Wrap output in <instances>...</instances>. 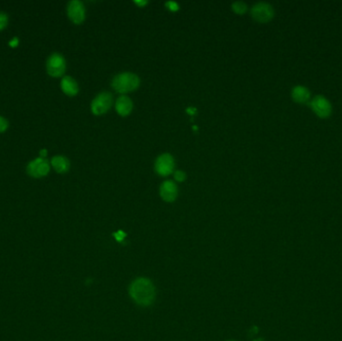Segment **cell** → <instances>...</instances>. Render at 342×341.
<instances>
[{
    "label": "cell",
    "instance_id": "3",
    "mask_svg": "<svg viewBox=\"0 0 342 341\" xmlns=\"http://www.w3.org/2000/svg\"><path fill=\"white\" fill-rule=\"evenodd\" d=\"M66 62L64 57L59 53H52L46 62L47 73L52 77H59L64 74Z\"/></svg>",
    "mask_w": 342,
    "mask_h": 341
},
{
    "label": "cell",
    "instance_id": "6",
    "mask_svg": "<svg viewBox=\"0 0 342 341\" xmlns=\"http://www.w3.org/2000/svg\"><path fill=\"white\" fill-rule=\"evenodd\" d=\"M28 175L35 178H41L46 176L50 171V165L48 161L42 157L35 158L30 161L26 167Z\"/></svg>",
    "mask_w": 342,
    "mask_h": 341
},
{
    "label": "cell",
    "instance_id": "12",
    "mask_svg": "<svg viewBox=\"0 0 342 341\" xmlns=\"http://www.w3.org/2000/svg\"><path fill=\"white\" fill-rule=\"evenodd\" d=\"M60 86H61L62 91L69 96H75L79 90L77 82L75 81V79H73L70 76H64L62 78Z\"/></svg>",
    "mask_w": 342,
    "mask_h": 341
},
{
    "label": "cell",
    "instance_id": "13",
    "mask_svg": "<svg viewBox=\"0 0 342 341\" xmlns=\"http://www.w3.org/2000/svg\"><path fill=\"white\" fill-rule=\"evenodd\" d=\"M51 165L54 168V170L58 173H65L69 170L70 162L65 156L62 155H56L52 157L51 159Z\"/></svg>",
    "mask_w": 342,
    "mask_h": 341
},
{
    "label": "cell",
    "instance_id": "23",
    "mask_svg": "<svg viewBox=\"0 0 342 341\" xmlns=\"http://www.w3.org/2000/svg\"><path fill=\"white\" fill-rule=\"evenodd\" d=\"M227 341H234V340H227Z\"/></svg>",
    "mask_w": 342,
    "mask_h": 341
},
{
    "label": "cell",
    "instance_id": "8",
    "mask_svg": "<svg viewBox=\"0 0 342 341\" xmlns=\"http://www.w3.org/2000/svg\"><path fill=\"white\" fill-rule=\"evenodd\" d=\"M174 159L168 153L161 154L155 161V170L161 176H167L174 169Z\"/></svg>",
    "mask_w": 342,
    "mask_h": 341
},
{
    "label": "cell",
    "instance_id": "15",
    "mask_svg": "<svg viewBox=\"0 0 342 341\" xmlns=\"http://www.w3.org/2000/svg\"><path fill=\"white\" fill-rule=\"evenodd\" d=\"M232 9L237 14H243L247 10V5L243 1H235L232 3Z\"/></svg>",
    "mask_w": 342,
    "mask_h": 341
},
{
    "label": "cell",
    "instance_id": "10",
    "mask_svg": "<svg viewBox=\"0 0 342 341\" xmlns=\"http://www.w3.org/2000/svg\"><path fill=\"white\" fill-rule=\"evenodd\" d=\"M178 195V189L176 184L171 181L166 180L160 186V196L166 202H173Z\"/></svg>",
    "mask_w": 342,
    "mask_h": 341
},
{
    "label": "cell",
    "instance_id": "18",
    "mask_svg": "<svg viewBox=\"0 0 342 341\" xmlns=\"http://www.w3.org/2000/svg\"><path fill=\"white\" fill-rule=\"evenodd\" d=\"M8 128V121L6 118L0 116V133L4 132Z\"/></svg>",
    "mask_w": 342,
    "mask_h": 341
},
{
    "label": "cell",
    "instance_id": "9",
    "mask_svg": "<svg viewBox=\"0 0 342 341\" xmlns=\"http://www.w3.org/2000/svg\"><path fill=\"white\" fill-rule=\"evenodd\" d=\"M310 106L313 109V111L322 118L328 117L331 113V104L323 96L318 95L315 96L311 103H310Z\"/></svg>",
    "mask_w": 342,
    "mask_h": 341
},
{
    "label": "cell",
    "instance_id": "20",
    "mask_svg": "<svg viewBox=\"0 0 342 341\" xmlns=\"http://www.w3.org/2000/svg\"><path fill=\"white\" fill-rule=\"evenodd\" d=\"M9 45H10L11 47L15 48V47L18 45V38H17V37L13 38V39H12V40L9 42Z\"/></svg>",
    "mask_w": 342,
    "mask_h": 341
},
{
    "label": "cell",
    "instance_id": "14",
    "mask_svg": "<svg viewBox=\"0 0 342 341\" xmlns=\"http://www.w3.org/2000/svg\"><path fill=\"white\" fill-rule=\"evenodd\" d=\"M292 98L298 103H306L310 98V92L304 86H296L292 90Z\"/></svg>",
    "mask_w": 342,
    "mask_h": 341
},
{
    "label": "cell",
    "instance_id": "16",
    "mask_svg": "<svg viewBox=\"0 0 342 341\" xmlns=\"http://www.w3.org/2000/svg\"><path fill=\"white\" fill-rule=\"evenodd\" d=\"M7 23H8L7 15L3 12H0V31L7 26Z\"/></svg>",
    "mask_w": 342,
    "mask_h": 341
},
{
    "label": "cell",
    "instance_id": "1",
    "mask_svg": "<svg viewBox=\"0 0 342 341\" xmlns=\"http://www.w3.org/2000/svg\"><path fill=\"white\" fill-rule=\"evenodd\" d=\"M129 295L138 305L149 306L154 302L156 296L155 286L150 279L138 277L129 286Z\"/></svg>",
    "mask_w": 342,
    "mask_h": 341
},
{
    "label": "cell",
    "instance_id": "22",
    "mask_svg": "<svg viewBox=\"0 0 342 341\" xmlns=\"http://www.w3.org/2000/svg\"><path fill=\"white\" fill-rule=\"evenodd\" d=\"M45 152H46V151H45V150H42V151H41V153H40V154H41V155H42V156H44V155H45V154H46V153H45Z\"/></svg>",
    "mask_w": 342,
    "mask_h": 341
},
{
    "label": "cell",
    "instance_id": "4",
    "mask_svg": "<svg viewBox=\"0 0 342 341\" xmlns=\"http://www.w3.org/2000/svg\"><path fill=\"white\" fill-rule=\"evenodd\" d=\"M252 17L261 23L268 22L273 18L274 10L272 6L265 2H259L251 8Z\"/></svg>",
    "mask_w": 342,
    "mask_h": 341
},
{
    "label": "cell",
    "instance_id": "7",
    "mask_svg": "<svg viewBox=\"0 0 342 341\" xmlns=\"http://www.w3.org/2000/svg\"><path fill=\"white\" fill-rule=\"evenodd\" d=\"M67 14L69 19L75 23L80 24L83 22L85 18V8L81 1L79 0H72L67 5Z\"/></svg>",
    "mask_w": 342,
    "mask_h": 341
},
{
    "label": "cell",
    "instance_id": "5",
    "mask_svg": "<svg viewBox=\"0 0 342 341\" xmlns=\"http://www.w3.org/2000/svg\"><path fill=\"white\" fill-rule=\"evenodd\" d=\"M112 103H113L112 94L109 92H101L91 103V111L95 115H101L110 109Z\"/></svg>",
    "mask_w": 342,
    "mask_h": 341
},
{
    "label": "cell",
    "instance_id": "19",
    "mask_svg": "<svg viewBox=\"0 0 342 341\" xmlns=\"http://www.w3.org/2000/svg\"><path fill=\"white\" fill-rule=\"evenodd\" d=\"M166 5L169 7L170 10H174V11L177 10V9L179 8V7H178V4H177L176 2H171V1H169V2L166 3Z\"/></svg>",
    "mask_w": 342,
    "mask_h": 341
},
{
    "label": "cell",
    "instance_id": "2",
    "mask_svg": "<svg viewBox=\"0 0 342 341\" xmlns=\"http://www.w3.org/2000/svg\"><path fill=\"white\" fill-rule=\"evenodd\" d=\"M140 84V79L136 74L131 72H123L116 75L112 79V87L119 93H127L134 91Z\"/></svg>",
    "mask_w": 342,
    "mask_h": 341
},
{
    "label": "cell",
    "instance_id": "17",
    "mask_svg": "<svg viewBox=\"0 0 342 341\" xmlns=\"http://www.w3.org/2000/svg\"><path fill=\"white\" fill-rule=\"evenodd\" d=\"M174 178H175L177 181H179V182H182V181H184V180H185V178H186V174H185L183 171H175V173H174Z\"/></svg>",
    "mask_w": 342,
    "mask_h": 341
},
{
    "label": "cell",
    "instance_id": "21",
    "mask_svg": "<svg viewBox=\"0 0 342 341\" xmlns=\"http://www.w3.org/2000/svg\"><path fill=\"white\" fill-rule=\"evenodd\" d=\"M135 3L139 6H143V5L147 4V1H135Z\"/></svg>",
    "mask_w": 342,
    "mask_h": 341
},
{
    "label": "cell",
    "instance_id": "11",
    "mask_svg": "<svg viewBox=\"0 0 342 341\" xmlns=\"http://www.w3.org/2000/svg\"><path fill=\"white\" fill-rule=\"evenodd\" d=\"M115 108H116V111L118 112L119 115L126 116L131 112V110L133 108V103L128 96L121 95L116 100Z\"/></svg>",
    "mask_w": 342,
    "mask_h": 341
}]
</instances>
